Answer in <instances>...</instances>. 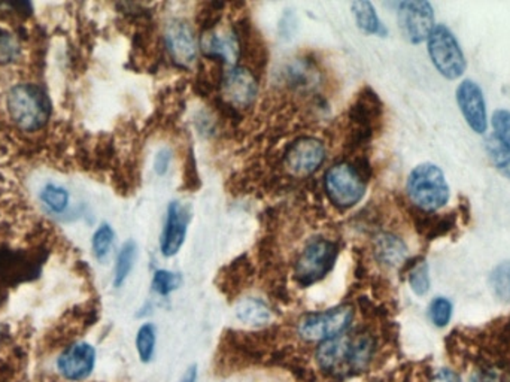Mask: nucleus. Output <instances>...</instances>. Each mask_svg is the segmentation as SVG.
<instances>
[{"instance_id":"obj_1","label":"nucleus","mask_w":510,"mask_h":382,"mask_svg":"<svg viewBox=\"0 0 510 382\" xmlns=\"http://www.w3.org/2000/svg\"><path fill=\"white\" fill-rule=\"evenodd\" d=\"M409 199L421 212L434 214L450 202V190L442 169L433 163L418 164L406 184Z\"/></svg>"},{"instance_id":"obj_2","label":"nucleus","mask_w":510,"mask_h":382,"mask_svg":"<svg viewBox=\"0 0 510 382\" xmlns=\"http://www.w3.org/2000/svg\"><path fill=\"white\" fill-rule=\"evenodd\" d=\"M11 120L22 130L42 129L50 118V102L42 89L33 84H18L6 98Z\"/></svg>"},{"instance_id":"obj_3","label":"nucleus","mask_w":510,"mask_h":382,"mask_svg":"<svg viewBox=\"0 0 510 382\" xmlns=\"http://www.w3.org/2000/svg\"><path fill=\"white\" fill-rule=\"evenodd\" d=\"M367 178L356 164L342 163L331 166L324 176V187L330 202L340 210H349L360 202L366 193Z\"/></svg>"},{"instance_id":"obj_4","label":"nucleus","mask_w":510,"mask_h":382,"mask_svg":"<svg viewBox=\"0 0 510 382\" xmlns=\"http://www.w3.org/2000/svg\"><path fill=\"white\" fill-rule=\"evenodd\" d=\"M427 41H429L430 59L438 72L450 81L463 77L468 70V61L450 27L445 24L434 26Z\"/></svg>"},{"instance_id":"obj_5","label":"nucleus","mask_w":510,"mask_h":382,"mask_svg":"<svg viewBox=\"0 0 510 382\" xmlns=\"http://www.w3.org/2000/svg\"><path fill=\"white\" fill-rule=\"evenodd\" d=\"M339 256V245L330 239L317 238L306 245L294 267V276L301 285H312L321 281L335 266Z\"/></svg>"},{"instance_id":"obj_6","label":"nucleus","mask_w":510,"mask_h":382,"mask_svg":"<svg viewBox=\"0 0 510 382\" xmlns=\"http://www.w3.org/2000/svg\"><path fill=\"white\" fill-rule=\"evenodd\" d=\"M354 311L351 306H338L335 310L324 311V312L308 313L301 318L297 331L306 340H335L343 335L351 326Z\"/></svg>"},{"instance_id":"obj_7","label":"nucleus","mask_w":510,"mask_h":382,"mask_svg":"<svg viewBox=\"0 0 510 382\" xmlns=\"http://www.w3.org/2000/svg\"><path fill=\"white\" fill-rule=\"evenodd\" d=\"M400 31L411 43L424 42L434 29L433 6L425 0H406L397 5Z\"/></svg>"},{"instance_id":"obj_8","label":"nucleus","mask_w":510,"mask_h":382,"mask_svg":"<svg viewBox=\"0 0 510 382\" xmlns=\"http://www.w3.org/2000/svg\"><path fill=\"white\" fill-rule=\"evenodd\" d=\"M326 154V145L320 139L303 136L288 146L283 163L292 175L309 176L321 168Z\"/></svg>"},{"instance_id":"obj_9","label":"nucleus","mask_w":510,"mask_h":382,"mask_svg":"<svg viewBox=\"0 0 510 382\" xmlns=\"http://www.w3.org/2000/svg\"><path fill=\"white\" fill-rule=\"evenodd\" d=\"M457 104L468 127L478 135L488 129V114L482 89L472 79H464L457 89Z\"/></svg>"},{"instance_id":"obj_10","label":"nucleus","mask_w":510,"mask_h":382,"mask_svg":"<svg viewBox=\"0 0 510 382\" xmlns=\"http://www.w3.org/2000/svg\"><path fill=\"white\" fill-rule=\"evenodd\" d=\"M257 90V79L248 68H233L221 79V96L230 107H251Z\"/></svg>"},{"instance_id":"obj_11","label":"nucleus","mask_w":510,"mask_h":382,"mask_svg":"<svg viewBox=\"0 0 510 382\" xmlns=\"http://www.w3.org/2000/svg\"><path fill=\"white\" fill-rule=\"evenodd\" d=\"M164 42L175 63L181 66L193 65L198 57V42L193 27L189 23L184 20L169 23L164 33Z\"/></svg>"},{"instance_id":"obj_12","label":"nucleus","mask_w":510,"mask_h":382,"mask_svg":"<svg viewBox=\"0 0 510 382\" xmlns=\"http://www.w3.org/2000/svg\"><path fill=\"white\" fill-rule=\"evenodd\" d=\"M96 351L90 344L81 342L69 347L57 361L60 374L69 381H82L95 369Z\"/></svg>"},{"instance_id":"obj_13","label":"nucleus","mask_w":510,"mask_h":382,"mask_svg":"<svg viewBox=\"0 0 510 382\" xmlns=\"http://www.w3.org/2000/svg\"><path fill=\"white\" fill-rule=\"evenodd\" d=\"M202 50L214 61L235 65L240 57V43L235 29L217 31L215 27L205 31L202 36Z\"/></svg>"},{"instance_id":"obj_14","label":"nucleus","mask_w":510,"mask_h":382,"mask_svg":"<svg viewBox=\"0 0 510 382\" xmlns=\"http://www.w3.org/2000/svg\"><path fill=\"white\" fill-rule=\"evenodd\" d=\"M190 212L187 208L182 207L180 202H172L169 205L168 219L162 235V253L164 257H172L180 251L184 245L189 228Z\"/></svg>"},{"instance_id":"obj_15","label":"nucleus","mask_w":510,"mask_h":382,"mask_svg":"<svg viewBox=\"0 0 510 382\" xmlns=\"http://www.w3.org/2000/svg\"><path fill=\"white\" fill-rule=\"evenodd\" d=\"M415 224L416 228L427 241H433L436 238L446 237L454 230L457 215L455 212L443 215L429 214L416 210Z\"/></svg>"},{"instance_id":"obj_16","label":"nucleus","mask_w":510,"mask_h":382,"mask_svg":"<svg viewBox=\"0 0 510 382\" xmlns=\"http://www.w3.org/2000/svg\"><path fill=\"white\" fill-rule=\"evenodd\" d=\"M376 349V340L370 333H358L349 336V349H348V370L360 372L369 366Z\"/></svg>"},{"instance_id":"obj_17","label":"nucleus","mask_w":510,"mask_h":382,"mask_svg":"<svg viewBox=\"0 0 510 382\" xmlns=\"http://www.w3.org/2000/svg\"><path fill=\"white\" fill-rule=\"evenodd\" d=\"M375 256L386 266H399L406 260L408 247L393 233H381L375 239Z\"/></svg>"},{"instance_id":"obj_18","label":"nucleus","mask_w":510,"mask_h":382,"mask_svg":"<svg viewBox=\"0 0 510 382\" xmlns=\"http://www.w3.org/2000/svg\"><path fill=\"white\" fill-rule=\"evenodd\" d=\"M351 8L356 17L357 26L360 27L361 31L369 35L382 36V38L386 36L388 31L377 17L374 5L367 0H360V2H352Z\"/></svg>"},{"instance_id":"obj_19","label":"nucleus","mask_w":510,"mask_h":382,"mask_svg":"<svg viewBox=\"0 0 510 382\" xmlns=\"http://www.w3.org/2000/svg\"><path fill=\"white\" fill-rule=\"evenodd\" d=\"M236 315L240 321L251 326H264L272 320V311L264 302L260 299H244L236 306Z\"/></svg>"},{"instance_id":"obj_20","label":"nucleus","mask_w":510,"mask_h":382,"mask_svg":"<svg viewBox=\"0 0 510 382\" xmlns=\"http://www.w3.org/2000/svg\"><path fill=\"white\" fill-rule=\"evenodd\" d=\"M137 247L134 242L129 241L123 245L118 257H116V275H114V284L116 287H120L125 283L130 272L134 269V262H136Z\"/></svg>"},{"instance_id":"obj_21","label":"nucleus","mask_w":510,"mask_h":382,"mask_svg":"<svg viewBox=\"0 0 510 382\" xmlns=\"http://www.w3.org/2000/svg\"><path fill=\"white\" fill-rule=\"evenodd\" d=\"M487 153L489 159L493 162L494 166L503 176H506L510 180V150L507 146L503 145L494 135L487 139Z\"/></svg>"},{"instance_id":"obj_22","label":"nucleus","mask_w":510,"mask_h":382,"mask_svg":"<svg viewBox=\"0 0 510 382\" xmlns=\"http://www.w3.org/2000/svg\"><path fill=\"white\" fill-rule=\"evenodd\" d=\"M489 285L496 293V296L500 297L503 301H510V262L500 263L491 272Z\"/></svg>"},{"instance_id":"obj_23","label":"nucleus","mask_w":510,"mask_h":382,"mask_svg":"<svg viewBox=\"0 0 510 382\" xmlns=\"http://www.w3.org/2000/svg\"><path fill=\"white\" fill-rule=\"evenodd\" d=\"M155 327L153 324H144L136 335L137 354L142 361H150L154 356L155 340H157Z\"/></svg>"},{"instance_id":"obj_24","label":"nucleus","mask_w":510,"mask_h":382,"mask_svg":"<svg viewBox=\"0 0 510 382\" xmlns=\"http://www.w3.org/2000/svg\"><path fill=\"white\" fill-rule=\"evenodd\" d=\"M409 284H411L412 292L416 296H425L430 290V271L429 265L421 260L415 263L409 272Z\"/></svg>"},{"instance_id":"obj_25","label":"nucleus","mask_w":510,"mask_h":382,"mask_svg":"<svg viewBox=\"0 0 510 382\" xmlns=\"http://www.w3.org/2000/svg\"><path fill=\"white\" fill-rule=\"evenodd\" d=\"M41 199L54 212H61V210H65L68 208L69 193L63 187H59V185L48 184L42 190Z\"/></svg>"},{"instance_id":"obj_26","label":"nucleus","mask_w":510,"mask_h":382,"mask_svg":"<svg viewBox=\"0 0 510 382\" xmlns=\"http://www.w3.org/2000/svg\"><path fill=\"white\" fill-rule=\"evenodd\" d=\"M429 315L434 326H448L452 317V303L446 297H436L430 303Z\"/></svg>"},{"instance_id":"obj_27","label":"nucleus","mask_w":510,"mask_h":382,"mask_svg":"<svg viewBox=\"0 0 510 382\" xmlns=\"http://www.w3.org/2000/svg\"><path fill=\"white\" fill-rule=\"evenodd\" d=\"M114 230H112L109 224H102L97 230H96L95 237H93V251H95L96 257L99 260L107 257L109 251H111L112 244H114Z\"/></svg>"},{"instance_id":"obj_28","label":"nucleus","mask_w":510,"mask_h":382,"mask_svg":"<svg viewBox=\"0 0 510 382\" xmlns=\"http://www.w3.org/2000/svg\"><path fill=\"white\" fill-rule=\"evenodd\" d=\"M182 284V276L181 274L169 271H157L153 279V287L159 294H169V293L175 292L181 287Z\"/></svg>"},{"instance_id":"obj_29","label":"nucleus","mask_w":510,"mask_h":382,"mask_svg":"<svg viewBox=\"0 0 510 382\" xmlns=\"http://www.w3.org/2000/svg\"><path fill=\"white\" fill-rule=\"evenodd\" d=\"M494 136L510 150V112L497 109L493 114Z\"/></svg>"},{"instance_id":"obj_30","label":"nucleus","mask_w":510,"mask_h":382,"mask_svg":"<svg viewBox=\"0 0 510 382\" xmlns=\"http://www.w3.org/2000/svg\"><path fill=\"white\" fill-rule=\"evenodd\" d=\"M470 382H510V375L498 369H488L473 375Z\"/></svg>"},{"instance_id":"obj_31","label":"nucleus","mask_w":510,"mask_h":382,"mask_svg":"<svg viewBox=\"0 0 510 382\" xmlns=\"http://www.w3.org/2000/svg\"><path fill=\"white\" fill-rule=\"evenodd\" d=\"M17 52V43L11 36L0 35V61H11Z\"/></svg>"},{"instance_id":"obj_32","label":"nucleus","mask_w":510,"mask_h":382,"mask_svg":"<svg viewBox=\"0 0 510 382\" xmlns=\"http://www.w3.org/2000/svg\"><path fill=\"white\" fill-rule=\"evenodd\" d=\"M172 153L168 148H162V150L155 154L154 169L155 173L160 176L166 175L171 166Z\"/></svg>"},{"instance_id":"obj_33","label":"nucleus","mask_w":510,"mask_h":382,"mask_svg":"<svg viewBox=\"0 0 510 382\" xmlns=\"http://www.w3.org/2000/svg\"><path fill=\"white\" fill-rule=\"evenodd\" d=\"M433 382H461L459 375L450 369H440L434 375Z\"/></svg>"},{"instance_id":"obj_34","label":"nucleus","mask_w":510,"mask_h":382,"mask_svg":"<svg viewBox=\"0 0 510 382\" xmlns=\"http://www.w3.org/2000/svg\"><path fill=\"white\" fill-rule=\"evenodd\" d=\"M180 382H198V368L191 366V368L185 372L184 377L180 379Z\"/></svg>"}]
</instances>
